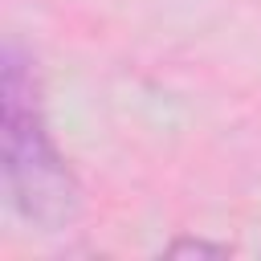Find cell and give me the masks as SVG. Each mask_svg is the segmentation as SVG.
Returning a JSON list of instances; mask_svg holds the SVG:
<instances>
[{
  "instance_id": "cell-1",
  "label": "cell",
  "mask_w": 261,
  "mask_h": 261,
  "mask_svg": "<svg viewBox=\"0 0 261 261\" xmlns=\"http://www.w3.org/2000/svg\"><path fill=\"white\" fill-rule=\"evenodd\" d=\"M0 175L20 220L41 232H65L82 216V184L57 151L33 57L8 41L0 57Z\"/></svg>"
},
{
  "instance_id": "cell-2",
  "label": "cell",
  "mask_w": 261,
  "mask_h": 261,
  "mask_svg": "<svg viewBox=\"0 0 261 261\" xmlns=\"http://www.w3.org/2000/svg\"><path fill=\"white\" fill-rule=\"evenodd\" d=\"M167 253H175V257H224L228 253V245H208V241H175Z\"/></svg>"
}]
</instances>
